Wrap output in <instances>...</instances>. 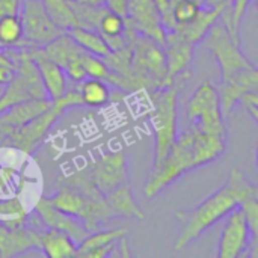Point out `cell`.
Returning <instances> with one entry per match:
<instances>
[{"instance_id": "8992f818", "label": "cell", "mask_w": 258, "mask_h": 258, "mask_svg": "<svg viewBox=\"0 0 258 258\" xmlns=\"http://www.w3.org/2000/svg\"><path fill=\"white\" fill-rule=\"evenodd\" d=\"M187 118L192 124V128L198 132L218 135L222 138L227 136V125L221 109L219 92L209 82L201 83L189 98Z\"/></svg>"}, {"instance_id": "4fadbf2b", "label": "cell", "mask_w": 258, "mask_h": 258, "mask_svg": "<svg viewBox=\"0 0 258 258\" xmlns=\"http://www.w3.org/2000/svg\"><path fill=\"white\" fill-rule=\"evenodd\" d=\"M258 89V71L257 67L246 68L237 71L231 76L221 77L219 85V98H221V109L224 118H230L234 106L240 101V98L249 92Z\"/></svg>"}, {"instance_id": "8d00e7d4", "label": "cell", "mask_w": 258, "mask_h": 258, "mask_svg": "<svg viewBox=\"0 0 258 258\" xmlns=\"http://www.w3.org/2000/svg\"><path fill=\"white\" fill-rule=\"evenodd\" d=\"M118 240H119V246H116V248L119 249V252H116V257L128 258L132 255V252H130V243H128L127 234L122 236V237H119Z\"/></svg>"}, {"instance_id": "cb8c5ba5", "label": "cell", "mask_w": 258, "mask_h": 258, "mask_svg": "<svg viewBox=\"0 0 258 258\" xmlns=\"http://www.w3.org/2000/svg\"><path fill=\"white\" fill-rule=\"evenodd\" d=\"M76 89L79 91L82 97L83 106L100 107V106H104L110 98L109 83H106L101 79L86 77L82 82H79V86Z\"/></svg>"}, {"instance_id": "9a60e30c", "label": "cell", "mask_w": 258, "mask_h": 258, "mask_svg": "<svg viewBox=\"0 0 258 258\" xmlns=\"http://www.w3.org/2000/svg\"><path fill=\"white\" fill-rule=\"evenodd\" d=\"M35 213L41 219L42 225L45 228H56L63 233H67L76 243L83 240L89 233L85 228V225L74 216L67 215L60 210H57L47 197H41L35 206Z\"/></svg>"}, {"instance_id": "ba28073f", "label": "cell", "mask_w": 258, "mask_h": 258, "mask_svg": "<svg viewBox=\"0 0 258 258\" xmlns=\"http://www.w3.org/2000/svg\"><path fill=\"white\" fill-rule=\"evenodd\" d=\"M18 14L23 23V36L30 47H44L65 32L50 18L42 0H21Z\"/></svg>"}, {"instance_id": "f35d334b", "label": "cell", "mask_w": 258, "mask_h": 258, "mask_svg": "<svg viewBox=\"0 0 258 258\" xmlns=\"http://www.w3.org/2000/svg\"><path fill=\"white\" fill-rule=\"evenodd\" d=\"M0 65L8 67L11 70H15V65H14L12 59L9 57V54L6 53V48H2V47H0Z\"/></svg>"}, {"instance_id": "f1b7e54d", "label": "cell", "mask_w": 258, "mask_h": 258, "mask_svg": "<svg viewBox=\"0 0 258 258\" xmlns=\"http://www.w3.org/2000/svg\"><path fill=\"white\" fill-rule=\"evenodd\" d=\"M42 3L50 18L65 32L77 26V20L70 0H42Z\"/></svg>"}, {"instance_id": "7402d4cb", "label": "cell", "mask_w": 258, "mask_h": 258, "mask_svg": "<svg viewBox=\"0 0 258 258\" xmlns=\"http://www.w3.org/2000/svg\"><path fill=\"white\" fill-rule=\"evenodd\" d=\"M124 29H125V17H121L119 14L112 12L109 9L101 15L97 27L100 35L104 38L109 50H118L125 45Z\"/></svg>"}, {"instance_id": "8fae6325", "label": "cell", "mask_w": 258, "mask_h": 258, "mask_svg": "<svg viewBox=\"0 0 258 258\" xmlns=\"http://www.w3.org/2000/svg\"><path fill=\"white\" fill-rule=\"evenodd\" d=\"M195 47L197 45L189 42L175 30L166 32L163 48L166 54L168 80L171 85L175 83L178 79L187 80L190 77V67L194 60Z\"/></svg>"}, {"instance_id": "e575fe53", "label": "cell", "mask_w": 258, "mask_h": 258, "mask_svg": "<svg viewBox=\"0 0 258 258\" xmlns=\"http://www.w3.org/2000/svg\"><path fill=\"white\" fill-rule=\"evenodd\" d=\"M127 3L128 0H106V8L121 17H127Z\"/></svg>"}, {"instance_id": "9c48e42d", "label": "cell", "mask_w": 258, "mask_h": 258, "mask_svg": "<svg viewBox=\"0 0 258 258\" xmlns=\"http://www.w3.org/2000/svg\"><path fill=\"white\" fill-rule=\"evenodd\" d=\"M91 180L104 195L127 181L128 165L124 151H109L86 166Z\"/></svg>"}, {"instance_id": "ffe728a7", "label": "cell", "mask_w": 258, "mask_h": 258, "mask_svg": "<svg viewBox=\"0 0 258 258\" xmlns=\"http://www.w3.org/2000/svg\"><path fill=\"white\" fill-rule=\"evenodd\" d=\"M106 201H107L109 207L112 209L115 218L121 216V218H132V219H138V221L145 219V213L141 209V206L136 203L133 189L128 184V181L119 184L112 192H109L106 195Z\"/></svg>"}, {"instance_id": "3957f363", "label": "cell", "mask_w": 258, "mask_h": 258, "mask_svg": "<svg viewBox=\"0 0 258 258\" xmlns=\"http://www.w3.org/2000/svg\"><path fill=\"white\" fill-rule=\"evenodd\" d=\"M79 106H83L79 91L67 89L63 95L51 100L50 106L44 112L33 116L17 132L9 135L5 139V145L12 147L24 154H32L35 148L41 144V141L47 136L51 125L62 116V113L71 107H79Z\"/></svg>"}, {"instance_id": "4316f807", "label": "cell", "mask_w": 258, "mask_h": 258, "mask_svg": "<svg viewBox=\"0 0 258 258\" xmlns=\"http://www.w3.org/2000/svg\"><path fill=\"white\" fill-rule=\"evenodd\" d=\"M127 233H128V230L124 227L106 230V231H101V230L92 231L83 240H80L77 243V257H85L92 249L103 248V246H107L110 243H115V242H118L119 237L125 236Z\"/></svg>"}, {"instance_id": "60d3db41", "label": "cell", "mask_w": 258, "mask_h": 258, "mask_svg": "<svg viewBox=\"0 0 258 258\" xmlns=\"http://www.w3.org/2000/svg\"><path fill=\"white\" fill-rule=\"evenodd\" d=\"M224 2H227V0H206V6L207 8H215V6H218V5H221Z\"/></svg>"}, {"instance_id": "4dcf8cb0", "label": "cell", "mask_w": 258, "mask_h": 258, "mask_svg": "<svg viewBox=\"0 0 258 258\" xmlns=\"http://www.w3.org/2000/svg\"><path fill=\"white\" fill-rule=\"evenodd\" d=\"M200 9H201V6H198L192 0H180V2H177L174 9H172L175 24H184V23L192 21L197 17V14L200 12Z\"/></svg>"}, {"instance_id": "5b68a950", "label": "cell", "mask_w": 258, "mask_h": 258, "mask_svg": "<svg viewBox=\"0 0 258 258\" xmlns=\"http://www.w3.org/2000/svg\"><path fill=\"white\" fill-rule=\"evenodd\" d=\"M194 169L197 168L192 153V130H189L177 135L165 162L159 168L150 169V175L144 189L145 197L148 200H153L171 183Z\"/></svg>"}, {"instance_id": "74e56055", "label": "cell", "mask_w": 258, "mask_h": 258, "mask_svg": "<svg viewBox=\"0 0 258 258\" xmlns=\"http://www.w3.org/2000/svg\"><path fill=\"white\" fill-rule=\"evenodd\" d=\"M12 76H14V70L0 65V85H6L12 79Z\"/></svg>"}, {"instance_id": "6da1fadb", "label": "cell", "mask_w": 258, "mask_h": 258, "mask_svg": "<svg viewBox=\"0 0 258 258\" xmlns=\"http://www.w3.org/2000/svg\"><path fill=\"white\" fill-rule=\"evenodd\" d=\"M239 207V195L234 183L227 178V183L207 197L197 207L184 210H175L174 216L180 222V234L174 243L177 252L186 249L190 243L200 239L204 231L213 227L216 222L224 219L231 210Z\"/></svg>"}, {"instance_id": "2e32d148", "label": "cell", "mask_w": 258, "mask_h": 258, "mask_svg": "<svg viewBox=\"0 0 258 258\" xmlns=\"http://www.w3.org/2000/svg\"><path fill=\"white\" fill-rule=\"evenodd\" d=\"M29 54L33 59L38 73L41 76L42 85L48 94L50 100L59 98L65 94L67 88V74L60 65L51 60L42 50V47H29Z\"/></svg>"}, {"instance_id": "d590c367", "label": "cell", "mask_w": 258, "mask_h": 258, "mask_svg": "<svg viewBox=\"0 0 258 258\" xmlns=\"http://www.w3.org/2000/svg\"><path fill=\"white\" fill-rule=\"evenodd\" d=\"M116 243V242H115ZM115 243H110L107 246H103V248H97V249H92L89 251L85 257H94V258H104L109 257L112 254V251L115 249Z\"/></svg>"}, {"instance_id": "ac0fdd59", "label": "cell", "mask_w": 258, "mask_h": 258, "mask_svg": "<svg viewBox=\"0 0 258 258\" xmlns=\"http://www.w3.org/2000/svg\"><path fill=\"white\" fill-rule=\"evenodd\" d=\"M230 3V0L215 6V8H201L200 12L197 14V17L184 24H175V27L172 30H175L177 33H180L183 38H186L189 42H192L194 45H198L201 41H204L207 32L210 30V27L219 21V17L224 11V8Z\"/></svg>"}, {"instance_id": "7bdbcfd3", "label": "cell", "mask_w": 258, "mask_h": 258, "mask_svg": "<svg viewBox=\"0 0 258 258\" xmlns=\"http://www.w3.org/2000/svg\"><path fill=\"white\" fill-rule=\"evenodd\" d=\"M5 139H6V138L0 133V147H6V145H5Z\"/></svg>"}, {"instance_id": "484cf974", "label": "cell", "mask_w": 258, "mask_h": 258, "mask_svg": "<svg viewBox=\"0 0 258 258\" xmlns=\"http://www.w3.org/2000/svg\"><path fill=\"white\" fill-rule=\"evenodd\" d=\"M0 47H30L23 36V23L20 14H9L0 17Z\"/></svg>"}, {"instance_id": "83f0119b", "label": "cell", "mask_w": 258, "mask_h": 258, "mask_svg": "<svg viewBox=\"0 0 258 258\" xmlns=\"http://www.w3.org/2000/svg\"><path fill=\"white\" fill-rule=\"evenodd\" d=\"M27 212L18 197L8 200L0 198V221L6 228H20L27 225Z\"/></svg>"}, {"instance_id": "d6a6232c", "label": "cell", "mask_w": 258, "mask_h": 258, "mask_svg": "<svg viewBox=\"0 0 258 258\" xmlns=\"http://www.w3.org/2000/svg\"><path fill=\"white\" fill-rule=\"evenodd\" d=\"M240 103L246 107V110L251 113V116L254 118V121L258 122V94L257 91H249L246 92L242 98Z\"/></svg>"}, {"instance_id": "e0dca14e", "label": "cell", "mask_w": 258, "mask_h": 258, "mask_svg": "<svg viewBox=\"0 0 258 258\" xmlns=\"http://www.w3.org/2000/svg\"><path fill=\"white\" fill-rule=\"evenodd\" d=\"M51 100H42V98H33L23 103H18L5 112L0 113V133L8 138L14 132H17L21 125H24L27 121H30L33 116L39 115L50 106Z\"/></svg>"}, {"instance_id": "603a6c76", "label": "cell", "mask_w": 258, "mask_h": 258, "mask_svg": "<svg viewBox=\"0 0 258 258\" xmlns=\"http://www.w3.org/2000/svg\"><path fill=\"white\" fill-rule=\"evenodd\" d=\"M67 33L74 39V42L83 50L91 54H97L100 57H104L110 50L104 41V38L100 35L98 30L94 29H86L80 26H74L67 30Z\"/></svg>"}, {"instance_id": "30bf717a", "label": "cell", "mask_w": 258, "mask_h": 258, "mask_svg": "<svg viewBox=\"0 0 258 258\" xmlns=\"http://www.w3.org/2000/svg\"><path fill=\"white\" fill-rule=\"evenodd\" d=\"M225 218L227 221L218 245V258L242 257L248 252L251 243V230L246 216L240 207H236Z\"/></svg>"}, {"instance_id": "ab89813d", "label": "cell", "mask_w": 258, "mask_h": 258, "mask_svg": "<svg viewBox=\"0 0 258 258\" xmlns=\"http://www.w3.org/2000/svg\"><path fill=\"white\" fill-rule=\"evenodd\" d=\"M88 6H94V8H104L106 6V0H74Z\"/></svg>"}, {"instance_id": "d4e9b609", "label": "cell", "mask_w": 258, "mask_h": 258, "mask_svg": "<svg viewBox=\"0 0 258 258\" xmlns=\"http://www.w3.org/2000/svg\"><path fill=\"white\" fill-rule=\"evenodd\" d=\"M44 53L51 59L54 60L57 65H60L62 68L67 65V62L76 56V54H80L83 50L74 42V39L67 33L63 32L62 35L56 36L54 39H51L48 44H45L42 47Z\"/></svg>"}, {"instance_id": "f546056e", "label": "cell", "mask_w": 258, "mask_h": 258, "mask_svg": "<svg viewBox=\"0 0 258 258\" xmlns=\"http://www.w3.org/2000/svg\"><path fill=\"white\" fill-rule=\"evenodd\" d=\"M70 5L74 11L77 26L86 27V29H94V30H97L101 15L107 11L106 6L104 8H94V6H88V5H83V3H79L74 0H70Z\"/></svg>"}, {"instance_id": "b9f144b4", "label": "cell", "mask_w": 258, "mask_h": 258, "mask_svg": "<svg viewBox=\"0 0 258 258\" xmlns=\"http://www.w3.org/2000/svg\"><path fill=\"white\" fill-rule=\"evenodd\" d=\"M194 3H197L198 6H201V8H204L206 6V0H192Z\"/></svg>"}, {"instance_id": "5bb4252c", "label": "cell", "mask_w": 258, "mask_h": 258, "mask_svg": "<svg viewBox=\"0 0 258 258\" xmlns=\"http://www.w3.org/2000/svg\"><path fill=\"white\" fill-rule=\"evenodd\" d=\"M41 227L24 225L20 228H6L0 221V257L11 258L21 255L41 246Z\"/></svg>"}, {"instance_id": "7c38bea8", "label": "cell", "mask_w": 258, "mask_h": 258, "mask_svg": "<svg viewBox=\"0 0 258 258\" xmlns=\"http://www.w3.org/2000/svg\"><path fill=\"white\" fill-rule=\"evenodd\" d=\"M139 35L151 38L163 45L166 30L154 0H128L125 17Z\"/></svg>"}, {"instance_id": "836d02e7", "label": "cell", "mask_w": 258, "mask_h": 258, "mask_svg": "<svg viewBox=\"0 0 258 258\" xmlns=\"http://www.w3.org/2000/svg\"><path fill=\"white\" fill-rule=\"evenodd\" d=\"M21 0H0V17L9 14H18Z\"/></svg>"}, {"instance_id": "d6986e66", "label": "cell", "mask_w": 258, "mask_h": 258, "mask_svg": "<svg viewBox=\"0 0 258 258\" xmlns=\"http://www.w3.org/2000/svg\"><path fill=\"white\" fill-rule=\"evenodd\" d=\"M192 153L195 168L212 163L225 153V138L192 128Z\"/></svg>"}, {"instance_id": "7a4b0ae2", "label": "cell", "mask_w": 258, "mask_h": 258, "mask_svg": "<svg viewBox=\"0 0 258 258\" xmlns=\"http://www.w3.org/2000/svg\"><path fill=\"white\" fill-rule=\"evenodd\" d=\"M184 80L174 83L166 88L153 89L150 97L154 106V113L151 122L154 127V159L151 169L159 168L177 138V106L180 89Z\"/></svg>"}, {"instance_id": "44dd1931", "label": "cell", "mask_w": 258, "mask_h": 258, "mask_svg": "<svg viewBox=\"0 0 258 258\" xmlns=\"http://www.w3.org/2000/svg\"><path fill=\"white\" fill-rule=\"evenodd\" d=\"M42 252L48 258H68L77 255V243L63 231L45 228L41 234Z\"/></svg>"}, {"instance_id": "1f68e13d", "label": "cell", "mask_w": 258, "mask_h": 258, "mask_svg": "<svg viewBox=\"0 0 258 258\" xmlns=\"http://www.w3.org/2000/svg\"><path fill=\"white\" fill-rule=\"evenodd\" d=\"M82 53H83V51H82ZM82 53L73 56V57L67 62V65L63 67V71H65L67 77H70V79H71L73 82H76V83H79V82H82L83 79H86V73H85V70H83L82 59H80Z\"/></svg>"}, {"instance_id": "277c9868", "label": "cell", "mask_w": 258, "mask_h": 258, "mask_svg": "<svg viewBox=\"0 0 258 258\" xmlns=\"http://www.w3.org/2000/svg\"><path fill=\"white\" fill-rule=\"evenodd\" d=\"M127 44L133 47V74L142 89L153 91L171 86L168 80L166 54L162 44L139 33Z\"/></svg>"}, {"instance_id": "52a82bcc", "label": "cell", "mask_w": 258, "mask_h": 258, "mask_svg": "<svg viewBox=\"0 0 258 258\" xmlns=\"http://www.w3.org/2000/svg\"><path fill=\"white\" fill-rule=\"evenodd\" d=\"M204 41L221 68V77H227L237 71L255 67L254 62L242 51L240 44H237L230 36L221 21H216L210 27Z\"/></svg>"}]
</instances>
